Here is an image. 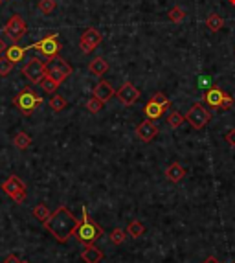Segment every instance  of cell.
Here are the masks:
<instances>
[{"label":"cell","instance_id":"cell-1","mask_svg":"<svg viewBox=\"0 0 235 263\" xmlns=\"http://www.w3.org/2000/svg\"><path fill=\"white\" fill-rule=\"evenodd\" d=\"M44 228L54 236L59 243H67L68 239L72 238L76 228L79 225V219L67 208V206H59L54 214L50 215L48 221L42 223Z\"/></svg>","mask_w":235,"mask_h":263},{"label":"cell","instance_id":"cell-2","mask_svg":"<svg viewBox=\"0 0 235 263\" xmlns=\"http://www.w3.org/2000/svg\"><path fill=\"white\" fill-rule=\"evenodd\" d=\"M74 236H76V239H78L79 243H83V245H92L94 241H97V239L103 236V228L88 215V212H86L84 206H83V221H79V225H78V228H76Z\"/></svg>","mask_w":235,"mask_h":263},{"label":"cell","instance_id":"cell-3","mask_svg":"<svg viewBox=\"0 0 235 263\" xmlns=\"http://www.w3.org/2000/svg\"><path fill=\"white\" fill-rule=\"evenodd\" d=\"M41 103H42V98L35 90H31V88L20 90L17 96L13 98V105H15L22 114H31Z\"/></svg>","mask_w":235,"mask_h":263},{"label":"cell","instance_id":"cell-4","mask_svg":"<svg viewBox=\"0 0 235 263\" xmlns=\"http://www.w3.org/2000/svg\"><path fill=\"white\" fill-rule=\"evenodd\" d=\"M70 74H72V67H70L63 57H59V55L50 57L48 61H46V76H50V78L54 81H57L59 85L70 78Z\"/></svg>","mask_w":235,"mask_h":263},{"label":"cell","instance_id":"cell-5","mask_svg":"<svg viewBox=\"0 0 235 263\" xmlns=\"http://www.w3.org/2000/svg\"><path fill=\"white\" fill-rule=\"evenodd\" d=\"M2 191L7 197H11L17 204H22L26 201V184L17 175H11V177H7V180L2 182Z\"/></svg>","mask_w":235,"mask_h":263},{"label":"cell","instance_id":"cell-6","mask_svg":"<svg viewBox=\"0 0 235 263\" xmlns=\"http://www.w3.org/2000/svg\"><path fill=\"white\" fill-rule=\"evenodd\" d=\"M26 31H28V26H26L24 18L20 17V15H17V13L11 15V18L4 26V35L9 37L13 43H18L26 35Z\"/></svg>","mask_w":235,"mask_h":263},{"label":"cell","instance_id":"cell-7","mask_svg":"<svg viewBox=\"0 0 235 263\" xmlns=\"http://www.w3.org/2000/svg\"><path fill=\"white\" fill-rule=\"evenodd\" d=\"M28 48H33V50H39L44 57H55V55H59L61 52V43H59V37L57 33H52V35L44 37L41 39L39 43L35 44H30Z\"/></svg>","mask_w":235,"mask_h":263},{"label":"cell","instance_id":"cell-8","mask_svg":"<svg viewBox=\"0 0 235 263\" xmlns=\"http://www.w3.org/2000/svg\"><path fill=\"white\" fill-rule=\"evenodd\" d=\"M22 74H24L26 78L31 81V83H41L44 80V76H46V63L41 61V59H30V61L26 63L24 68H22Z\"/></svg>","mask_w":235,"mask_h":263},{"label":"cell","instance_id":"cell-9","mask_svg":"<svg viewBox=\"0 0 235 263\" xmlns=\"http://www.w3.org/2000/svg\"><path fill=\"white\" fill-rule=\"evenodd\" d=\"M211 114L208 112V110L202 107L200 103L193 105L191 109H189V112L186 114V122L191 125L193 129H197V131H200L202 127H206L208 125V122H210Z\"/></svg>","mask_w":235,"mask_h":263},{"label":"cell","instance_id":"cell-10","mask_svg":"<svg viewBox=\"0 0 235 263\" xmlns=\"http://www.w3.org/2000/svg\"><path fill=\"white\" fill-rule=\"evenodd\" d=\"M101 41H103L101 33L96 28H88V30L83 31V35L79 39V48H81L83 54H90V52H94L101 44Z\"/></svg>","mask_w":235,"mask_h":263},{"label":"cell","instance_id":"cell-11","mask_svg":"<svg viewBox=\"0 0 235 263\" xmlns=\"http://www.w3.org/2000/svg\"><path fill=\"white\" fill-rule=\"evenodd\" d=\"M138 98H140V90L133 85V83H129V81L123 83V85L120 87V90H118V99H120L125 107H131Z\"/></svg>","mask_w":235,"mask_h":263},{"label":"cell","instance_id":"cell-12","mask_svg":"<svg viewBox=\"0 0 235 263\" xmlns=\"http://www.w3.org/2000/svg\"><path fill=\"white\" fill-rule=\"evenodd\" d=\"M136 135H138L140 140L144 142H151L157 138L158 135V125L153 120H145V122H142L136 127Z\"/></svg>","mask_w":235,"mask_h":263},{"label":"cell","instance_id":"cell-13","mask_svg":"<svg viewBox=\"0 0 235 263\" xmlns=\"http://www.w3.org/2000/svg\"><path fill=\"white\" fill-rule=\"evenodd\" d=\"M94 96L105 103V101H109V99L114 96V88H112V85H110L109 81L101 80V81H97V85L94 87Z\"/></svg>","mask_w":235,"mask_h":263},{"label":"cell","instance_id":"cell-14","mask_svg":"<svg viewBox=\"0 0 235 263\" xmlns=\"http://www.w3.org/2000/svg\"><path fill=\"white\" fill-rule=\"evenodd\" d=\"M81 260L84 263H99L103 260V251H99L94 243L92 245H84L83 252H81Z\"/></svg>","mask_w":235,"mask_h":263},{"label":"cell","instance_id":"cell-15","mask_svg":"<svg viewBox=\"0 0 235 263\" xmlns=\"http://www.w3.org/2000/svg\"><path fill=\"white\" fill-rule=\"evenodd\" d=\"M186 168L182 164H178V162H171V164L167 166V170H165V177L171 180V182H180L182 178L186 177Z\"/></svg>","mask_w":235,"mask_h":263},{"label":"cell","instance_id":"cell-16","mask_svg":"<svg viewBox=\"0 0 235 263\" xmlns=\"http://www.w3.org/2000/svg\"><path fill=\"white\" fill-rule=\"evenodd\" d=\"M165 110H167L165 107H162L160 103H157V101H153L151 99V101L144 107V114H145L147 120H153V122H155V120H158V118L163 116V112H165Z\"/></svg>","mask_w":235,"mask_h":263},{"label":"cell","instance_id":"cell-17","mask_svg":"<svg viewBox=\"0 0 235 263\" xmlns=\"http://www.w3.org/2000/svg\"><path fill=\"white\" fill-rule=\"evenodd\" d=\"M223 98H224V92L219 88V87H211L210 90L204 94V101L210 107H215V109H219L221 107V103H223Z\"/></svg>","mask_w":235,"mask_h":263},{"label":"cell","instance_id":"cell-18","mask_svg":"<svg viewBox=\"0 0 235 263\" xmlns=\"http://www.w3.org/2000/svg\"><path fill=\"white\" fill-rule=\"evenodd\" d=\"M88 70H90V74H94L97 78H101L103 74H107V70H109V63L105 61L103 57H96V59H92L90 61Z\"/></svg>","mask_w":235,"mask_h":263},{"label":"cell","instance_id":"cell-19","mask_svg":"<svg viewBox=\"0 0 235 263\" xmlns=\"http://www.w3.org/2000/svg\"><path fill=\"white\" fill-rule=\"evenodd\" d=\"M28 50L30 48H20L18 44H13V46H9V48L6 50V57L13 63V65H17L18 61H22V59H24V55H26Z\"/></svg>","mask_w":235,"mask_h":263},{"label":"cell","instance_id":"cell-20","mask_svg":"<svg viewBox=\"0 0 235 263\" xmlns=\"http://www.w3.org/2000/svg\"><path fill=\"white\" fill-rule=\"evenodd\" d=\"M206 26H208V30L213 31V33H217V31L223 30L224 26V20L221 15H217V13H211L210 17L206 18Z\"/></svg>","mask_w":235,"mask_h":263},{"label":"cell","instance_id":"cell-21","mask_svg":"<svg viewBox=\"0 0 235 263\" xmlns=\"http://www.w3.org/2000/svg\"><path fill=\"white\" fill-rule=\"evenodd\" d=\"M13 146L17 147V149H20V151H24V149H28L31 146V136L28 133H24V131H20L13 138Z\"/></svg>","mask_w":235,"mask_h":263},{"label":"cell","instance_id":"cell-22","mask_svg":"<svg viewBox=\"0 0 235 263\" xmlns=\"http://www.w3.org/2000/svg\"><path fill=\"white\" fill-rule=\"evenodd\" d=\"M145 232V227H144V223L142 221H131L129 223V227H127V234L129 236H133V238H140V236H144Z\"/></svg>","mask_w":235,"mask_h":263},{"label":"cell","instance_id":"cell-23","mask_svg":"<svg viewBox=\"0 0 235 263\" xmlns=\"http://www.w3.org/2000/svg\"><path fill=\"white\" fill-rule=\"evenodd\" d=\"M31 214H33V217H35L37 221H42V223H44V221H48L50 219V215H52V212H50L48 210V206H46V204H37L35 208H33V212H31Z\"/></svg>","mask_w":235,"mask_h":263},{"label":"cell","instance_id":"cell-24","mask_svg":"<svg viewBox=\"0 0 235 263\" xmlns=\"http://www.w3.org/2000/svg\"><path fill=\"white\" fill-rule=\"evenodd\" d=\"M67 105H68L67 98H65V96H61V94H54L52 99H50V107H52V110H55V112L67 109Z\"/></svg>","mask_w":235,"mask_h":263},{"label":"cell","instance_id":"cell-25","mask_svg":"<svg viewBox=\"0 0 235 263\" xmlns=\"http://www.w3.org/2000/svg\"><path fill=\"white\" fill-rule=\"evenodd\" d=\"M39 85H41V88H42L44 92H46V94H55V90L59 88V83L52 80L50 76H44V80H42L41 83H39Z\"/></svg>","mask_w":235,"mask_h":263},{"label":"cell","instance_id":"cell-26","mask_svg":"<svg viewBox=\"0 0 235 263\" xmlns=\"http://www.w3.org/2000/svg\"><path fill=\"white\" fill-rule=\"evenodd\" d=\"M184 122H186V116H182L178 110H171V112L167 114V123H169V125H171L173 129L180 127V125H182Z\"/></svg>","mask_w":235,"mask_h":263},{"label":"cell","instance_id":"cell-27","mask_svg":"<svg viewBox=\"0 0 235 263\" xmlns=\"http://www.w3.org/2000/svg\"><path fill=\"white\" fill-rule=\"evenodd\" d=\"M127 230H121V228H114L112 232H110V241L114 243V245H123L127 239Z\"/></svg>","mask_w":235,"mask_h":263},{"label":"cell","instance_id":"cell-28","mask_svg":"<svg viewBox=\"0 0 235 263\" xmlns=\"http://www.w3.org/2000/svg\"><path fill=\"white\" fill-rule=\"evenodd\" d=\"M13 67H15V65L7 59L6 55H4V57H0V78H7V76L11 74Z\"/></svg>","mask_w":235,"mask_h":263},{"label":"cell","instance_id":"cell-29","mask_svg":"<svg viewBox=\"0 0 235 263\" xmlns=\"http://www.w3.org/2000/svg\"><path fill=\"white\" fill-rule=\"evenodd\" d=\"M167 15H169V20H173V22H182V20L186 18V11H184L180 6L171 7Z\"/></svg>","mask_w":235,"mask_h":263},{"label":"cell","instance_id":"cell-30","mask_svg":"<svg viewBox=\"0 0 235 263\" xmlns=\"http://www.w3.org/2000/svg\"><path fill=\"white\" fill-rule=\"evenodd\" d=\"M101 109H103V101L101 99H97L96 96H92V98L86 101V110L92 112V114H97Z\"/></svg>","mask_w":235,"mask_h":263},{"label":"cell","instance_id":"cell-31","mask_svg":"<svg viewBox=\"0 0 235 263\" xmlns=\"http://www.w3.org/2000/svg\"><path fill=\"white\" fill-rule=\"evenodd\" d=\"M39 11L44 13V15H50V13L55 9V0H39Z\"/></svg>","mask_w":235,"mask_h":263},{"label":"cell","instance_id":"cell-32","mask_svg":"<svg viewBox=\"0 0 235 263\" xmlns=\"http://www.w3.org/2000/svg\"><path fill=\"white\" fill-rule=\"evenodd\" d=\"M153 101L160 103L162 107H165V109H169V107H171V101H169V98L165 96V94H162V92H157V94L153 96Z\"/></svg>","mask_w":235,"mask_h":263},{"label":"cell","instance_id":"cell-33","mask_svg":"<svg viewBox=\"0 0 235 263\" xmlns=\"http://www.w3.org/2000/svg\"><path fill=\"white\" fill-rule=\"evenodd\" d=\"M234 107V98L230 96V94H226L224 92V98H223V103H221V107L219 109H223V110H228V109H232Z\"/></svg>","mask_w":235,"mask_h":263},{"label":"cell","instance_id":"cell-34","mask_svg":"<svg viewBox=\"0 0 235 263\" xmlns=\"http://www.w3.org/2000/svg\"><path fill=\"white\" fill-rule=\"evenodd\" d=\"M226 142L232 147H235V129H230L228 133H226Z\"/></svg>","mask_w":235,"mask_h":263},{"label":"cell","instance_id":"cell-35","mask_svg":"<svg viewBox=\"0 0 235 263\" xmlns=\"http://www.w3.org/2000/svg\"><path fill=\"white\" fill-rule=\"evenodd\" d=\"M20 262H22V260H20L17 254H9V256L4 260V263H20Z\"/></svg>","mask_w":235,"mask_h":263},{"label":"cell","instance_id":"cell-36","mask_svg":"<svg viewBox=\"0 0 235 263\" xmlns=\"http://www.w3.org/2000/svg\"><path fill=\"white\" fill-rule=\"evenodd\" d=\"M6 50H7V44H6V41L0 37V55L2 54H6Z\"/></svg>","mask_w":235,"mask_h":263},{"label":"cell","instance_id":"cell-37","mask_svg":"<svg viewBox=\"0 0 235 263\" xmlns=\"http://www.w3.org/2000/svg\"><path fill=\"white\" fill-rule=\"evenodd\" d=\"M204 263H221V262H219L217 258L210 256V258H206V260H204Z\"/></svg>","mask_w":235,"mask_h":263},{"label":"cell","instance_id":"cell-38","mask_svg":"<svg viewBox=\"0 0 235 263\" xmlns=\"http://www.w3.org/2000/svg\"><path fill=\"white\" fill-rule=\"evenodd\" d=\"M230 4H232V6H235V0H230Z\"/></svg>","mask_w":235,"mask_h":263},{"label":"cell","instance_id":"cell-39","mask_svg":"<svg viewBox=\"0 0 235 263\" xmlns=\"http://www.w3.org/2000/svg\"><path fill=\"white\" fill-rule=\"evenodd\" d=\"M20 263H30V262H26V260H22V262H20Z\"/></svg>","mask_w":235,"mask_h":263},{"label":"cell","instance_id":"cell-40","mask_svg":"<svg viewBox=\"0 0 235 263\" xmlns=\"http://www.w3.org/2000/svg\"><path fill=\"white\" fill-rule=\"evenodd\" d=\"M0 4H2V0H0Z\"/></svg>","mask_w":235,"mask_h":263}]
</instances>
